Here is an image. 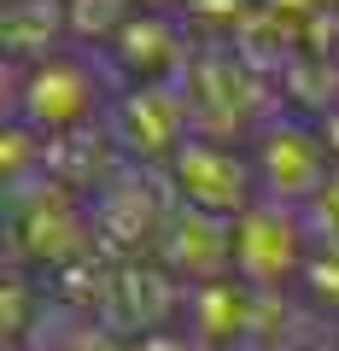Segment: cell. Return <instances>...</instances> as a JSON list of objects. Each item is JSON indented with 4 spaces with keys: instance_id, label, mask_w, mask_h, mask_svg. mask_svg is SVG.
<instances>
[{
    "instance_id": "cell-1",
    "label": "cell",
    "mask_w": 339,
    "mask_h": 351,
    "mask_svg": "<svg viewBox=\"0 0 339 351\" xmlns=\"http://www.w3.org/2000/svg\"><path fill=\"white\" fill-rule=\"evenodd\" d=\"M18 117L29 135H82L105 117V82L76 53H41L18 82Z\"/></svg>"
},
{
    "instance_id": "cell-2",
    "label": "cell",
    "mask_w": 339,
    "mask_h": 351,
    "mask_svg": "<svg viewBox=\"0 0 339 351\" xmlns=\"http://www.w3.org/2000/svg\"><path fill=\"white\" fill-rule=\"evenodd\" d=\"M251 170H258V193L269 205H316V193L327 188L334 176V147H327V129L299 123V117H275V123L258 129V152H251Z\"/></svg>"
},
{
    "instance_id": "cell-3",
    "label": "cell",
    "mask_w": 339,
    "mask_h": 351,
    "mask_svg": "<svg viewBox=\"0 0 339 351\" xmlns=\"http://www.w3.org/2000/svg\"><path fill=\"white\" fill-rule=\"evenodd\" d=\"M170 182H176V193H181L188 211L223 217V223H240L251 205L264 199L251 158H240V152L228 147V141H216V135H193L188 147L170 158Z\"/></svg>"
},
{
    "instance_id": "cell-4",
    "label": "cell",
    "mask_w": 339,
    "mask_h": 351,
    "mask_svg": "<svg viewBox=\"0 0 339 351\" xmlns=\"http://www.w3.org/2000/svg\"><path fill=\"white\" fill-rule=\"evenodd\" d=\"M310 269V240L292 205L258 199L234 223V276L246 287H292Z\"/></svg>"
},
{
    "instance_id": "cell-5",
    "label": "cell",
    "mask_w": 339,
    "mask_h": 351,
    "mask_svg": "<svg viewBox=\"0 0 339 351\" xmlns=\"http://www.w3.org/2000/svg\"><path fill=\"white\" fill-rule=\"evenodd\" d=\"M117 147L135 152V158H176L181 147L193 141V123H188V94H176L170 82H140L129 88L123 100L112 106V123Z\"/></svg>"
},
{
    "instance_id": "cell-6",
    "label": "cell",
    "mask_w": 339,
    "mask_h": 351,
    "mask_svg": "<svg viewBox=\"0 0 339 351\" xmlns=\"http://www.w3.org/2000/svg\"><path fill=\"white\" fill-rule=\"evenodd\" d=\"M158 252H164V263H170L176 276H193V287L223 281L228 269H234V223L181 205V211H170V223H164Z\"/></svg>"
},
{
    "instance_id": "cell-7",
    "label": "cell",
    "mask_w": 339,
    "mask_h": 351,
    "mask_svg": "<svg viewBox=\"0 0 339 351\" xmlns=\"http://www.w3.org/2000/svg\"><path fill=\"white\" fill-rule=\"evenodd\" d=\"M88 234H94V228L82 223V211H76L64 193H47V199H41V211H24V217H18V240H24L41 263L76 258V252L88 246Z\"/></svg>"
},
{
    "instance_id": "cell-8",
    "label": "cell",
    "mask_w": 339,
    "mask_h": 351,
    "mask_svg": "<svg viewBox=\"0 0 339 351\" xmlns=\"http://www.w3.org/2000/svg\"><path fill=\"white\" fill-rule=\"evenodd\" d=\"M112 47H117V59H123L129 71H140V53H147V82H170V71H176V59H181L176 29L158 24V18H135Z\"/></svg>"
},
{
    "instance_id": "cell-9",
    "label": "cell",
    "mask_w": 339,
    "mask_h": 351,
    "mask_svg": "<svg viewBox=\"0 0 339 351\" xmlns=\"http://www.w3.org/2000/svg\"><path fill=\"white\" fill-rule=\"evenodd\" d=\"M193 328H199L205 339H216V346H223V339H234L240 328H246V293L234 287V281H205V287H193Z\"/></svg>"
},
{
    "instance_id": "cell-10",
    "label": "cell",
    "mask_w": 339,
    "mask_h": 351,
    "mask_svg": "<svg viewBox=\"0 0 339 351\" xmlns=\"http://www.w3.org/2000/svg\"><path fill=\"white\" fill-rule=\"evenodd\" d=\"M310 211L322 217V228L339 240V164H334V176H327V188L316 193V205H310Z\"/></svg>"
}]
</instances>
